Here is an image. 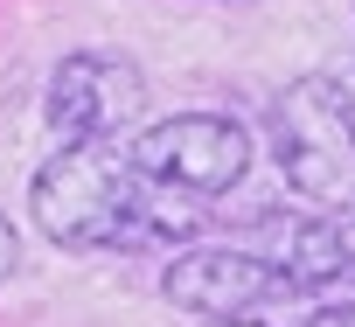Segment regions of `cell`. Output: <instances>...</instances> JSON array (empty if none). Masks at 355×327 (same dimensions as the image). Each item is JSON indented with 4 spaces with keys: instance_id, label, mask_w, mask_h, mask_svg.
Wrapping results in <instances>:
<instances>
[{
    "instance_id": "1",
    "label": "cell",
    "mask_w": 355,
    "mask_h": 327,
    "mask_svg": "<svg viewBox=\"0 0 355 327\" xmlns=\"http://www.w3.org/2000/svg\"><path fill=\"white\" fill-rule=\"evenodd\" d=\"M28 209L63 251H125L146 244V182L105 146H63L35 168Z\"/></svg>"
},
{
    "instance_id": "4",
    "label": "cell",
    "mask_w": 355,
    "mask_h": 327,
    "mask_svg": "<svg viewBox=\"0 0 355 327\" xmlns=\"http://www.w3.org/2000/svg\"><path fill=\"white\" fill-rule=\"evenodd\" d=\"M139 98H146L139 63L105 56V49H77V56H63V63L49 70L42 112H49V125H56L63 146H98V139H112V132L139 112Z\"/></svg>"
},
{
    "instance_id": "6",
    "label": "cell",
    "mask_w": 355,
    "mask_h": 327,
    "mask_svg": "<svg viewBox=\"0 0 355 327\" xmlns=\"http://www.w3.org/2000/svg\"><path fill=\"white\" fill-rule=\"evenodd\" d=\"M15 265H21V237H15L8 216H0V279H15Z\"/></svg>"
},
{
    "instance_id": "8",
    "label": "cell",
    "mask_w": 355,
    "mask_h": 327,
    "mask_svg": "<svg viewBox=\"0 0 355 327\" xmlns=\"http://www.w3.org/2000/svg\"><path fill=\"white\" fill-rule=\"evenodd\" d=\"M202 327H265V320H202Z\"/></svg>"
},
{
    "instance_id": "7",
    "label": "cell",
    "mask_w": 355,
    "mask_h": 327,
    "mask_svg": "<svg viewBox=\"0 0 355 327\" xmlns=\"http://www.w3.org/2000/svg\"><path fill=\"white\" fill-rule=\"evenodd\" d=\"M334 91H341V132H348V146H355V70L334 77Z\"/></svg>"
},
{
    "instance_id": "3",
    "label": "cell",
    "mask_w": 355,
    "mask_h": 327,
    "mask_svg": "<svg viewBox=\"0 0 355 327\" xmlns=\"http://www.w3.org/2000/svg\"><path fill=\"white\" fill-rule=\"evenodd\" d=\"M272 139H279V168L300 195L313 202H341L348 195V132H341V91L334 77H300L279 105H272Z\"/></svg>"
},
{
    "instance_id": "5",
    "label": "cell",
    "mask_w": 355,
    "mask_h": 327,
    "mask_svg": "<svg viewBox=\"0 0 355 327\" xmlns=\"http://www.w3.org/2000/svg\"><path fill=\"white\" fill-rule=\"evenodd\" d=\"M160 292L182 306V313H202V320H244L258 299L286 292V279L258 258V251H237V244H196L167 265Z\"/></svg>"
},
{
    "instance_id": "2",
    "label": "cell",
    "mask_w": 355,
    "mask_h": 327,
    "mask_svg": "<svg viewBox=\"0 0 355 327\" xmlns=\"http://www.w3.org/2000/svg\"><path fill=\"white\" fill-rule=\"evenodd\" d=\"M125 168L139 182L174 188V195H223L251 168V132L223 112H174V118H160L132 139Z\"/></svg>"
}]
</instances>
